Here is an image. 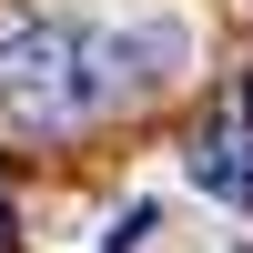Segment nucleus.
<instances>
[{"mask_svg":"<svg viewBox=\"0 0 253 253\" xmlns=\"http://www.w3.org/2000/svg\"><path fill=\"white\" fill-rule=\"evenodd\" d=\"M101 112V51L61 20H20L0 31V122L10 132H81Z\"/></svg>","mask_w":253,"mask_h":253,"instance_id":"f257e3e1","label":"nucleus"},{"mask_svg":"<svg viewBox=\"0 0 253 253\" xmlns=\"http://www.w3.org/2000/svg\"><path fill=\"white\" fill-rule=\"evenodd\" d=\"M101 51V91H162V81H182V61H193V31L182 20H132V31H112V41H91Z\"/></svg>","mask_w":253,"mask_h":253,"instance_id":"f03ea898","label":"nucleus"},{"mask_svg":"<svg viewBox=\"0 0 253 253\" xmlns=\"http://www.w3.org/2000/svg\"><path fill=\"white\" fill-rule=\"evenodd\" d=\"M193 182L223 193V203H253V142L243 132H203L193 142Z\"/></svg>","mask_w":253,"mask_h":253,"instance_id":"7ed1b4c3","label":"nucleus"},{"mask_svg":"<svg viewBox=\"0 0 253 253\" xmlns=\"http://www.w3.org/2000/svg\"><path fill=\"white\" fill-rule=\"evenodd\" d=\"M0 253H20V213H10V193H0Z\"/></svg>","mask_w":253,"mask_h":253,"instance_id":"20e7f679","label":"nucleus"},{"mask_svg":"<svg viewBox=\"0 0 253 253\" xmlns=\"http://www.w3.org/2000/svg\"><path fill=\"white\" fill-rule=\"evenodd\" d=\"M233 112H243V122H253V81H243V101H233Z\"/></svg>","mask_w":253,"mask_h":253,"instance_id":"39448f33","label":"nucleus"}]
</instances>
